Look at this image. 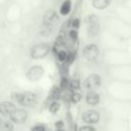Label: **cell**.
Here are the masks:
<instances>
[{"mask_svg":"<svg viewBox=\"0 0 131 131\" xmlns=\"http://www.w3.org/2000/svg\"><path fill=\"white\" fill-rule=\"evenodd\" d=\"M131 83L111 81L106 87V92L110 97L119 102H128L131 99Z\"/></svg>","mask_w":131,"mask_h":131,"instance_id":"obj_1","label":"cell"},{"mask_svg":"<svg viewBox=\"0 0 131 131\" xmlns=\"http://www.w3.org/2000/svg\"><path fill=\"white\" fill-rule=\"evenodd\" d=\"M11 100L24 108L35 107L39 103V95L34 91H13L10 94Z\"/></svg>","mask_w":131,"mask_h":131,"instance_id":"obj_2","label":"cell"},{"mask_svg":"<svg viewBox=\"0 0 131 131\" xmlns=\"http://www.w3.org/2000/svg\"><path fill=\"white\" fill-rule=\"evenodd\" d=\"M130 55L124 49H105L103 53V61L107 67L131 64Z\"/></svg>","mask_w":131,"mask_h":131,"instance_id":"obj_3","label":"cell"},{"mask_svg":"<svg viewBox=\"0 0 131 131\" xmlns=\"http://www.w3.org/2000/svg\"><path fill=\"white\" fill-rule=\"evenodd\" d=\"M107 75L112 81L131 83V64L107 67Z\"/></svg>","mask_w":131,"mask_h":131,"instance_id":"obj_4","label":"cell"},{"mask_svg":"<svg viewBox=\"0 0 131 131\" xmlns=\"http://www.w3.org/2000/svg\"><path fill=\"white\" fill-rule=\"evenodd\" d=\"M51 49H52V47H51V44L49 42L41 41V42H38V43L34 44L30 48L29 56H30L31 59H34V60L42 59L50 53Z\"/></svg>","mask_w":131,"mask_h":131,"instance_id":"obj_5","label":"cell"},{"mask_svg":"<svg viewBox=\"0 0 131 131\" xmlns=\"http://www.w3.org/2000/svg\"><path fill=\"white\" fill-rule=\"evenodd\" d=\"M58 21V15L54 9H47L42 16V30L43 34L48 35L49 31H52L55 28V25Z\"/></svg>","mask_w":131,"mask_h":131,"instance_id":"obj_6","label":"cell"},{"mask_svg":"<svg viewBox=\"0 0 131 131\" xmlns=\"http://www.w3.org/2000/svg\"><path fill=\"white\" fill-rule=\"evenodd\" d=\"M5 18L9 24L12 23H18L21 15H23V7L21 5L15 1V2H9L6 6L5 10Z\"/></svg>","mask_w":131,"mask_h":131,"instance_id":"obj_7","label":"cell"},{"mask_svg":"<svg viewBox=\"0 0 131 131\" xmlns=\"http://www.w3.org/2000/svg\"><path fill=\"white\" fill-rule=\"evenodd\" d=\"M82 56L88 62L94 63L99 59L100 48L96 43H88L82 48Z\"/></svg>","mask_w":131,"mask_h":131,"instance_id":"obj_8","label":"cell"},{"mask_svg":"<svg viewBox=\"0 0 131 131\" xmlns=\"http://www.w3.org/2000/svg\"><path fill=\"white\" fill-rule=\"evenodd\" d=\"M44 74H45V70L43 66L37 63V64H32L28 68L25 77L30 82H38L43 78Z\"/></svg>","mask_w":131,"mask_h":131,"instance_id":"obj_9","label":"cell"},{"mask_svg":"<svg viewBox=\"0 0 131 131\" xmlns=\"http://www.w3.org/2000/svg\"><path fill=\"white\" fill-rule=\"evenodd\" d=\"M102 77L97 74V73H91L89 74L84 82H83V86L84 88L88 91V90H97L102 86Z\"/></svg>","mask_w":131,"mask_h":131,"instance_id":"obj_10","label":"cell"},{"mask_svg":"<svg viewBox=\"0 0 131 131\" xmlns=\"http://www.w3.org/2000/svg\"><path fill=\"white\" fill-rule=\"evenodd\" d=\"M80 119H81V121L84 124H87V125H95V124H98L100 122L101 115L95 108H88V110L84 111L81 114Z\"/></svg>","mask_w":131,"mask_h":131,"instance_id":"obj_11","label":"cell"},{"mask_svg":"<svg viewBox=\"0 0 131 131\" xmlns=\"http://www.w3.org/2000/svg\"><path fill=\"white\" fill-rule=\"evenodd\" d=\"M8 119L11 122H13L15 125H23V124H25L28 121V119H29V113L24 107H17V108H15L10 114V116L8 117Z\"/></svg>","mask_w":131,"mask_h":131,"instance_id":"obj_12","label":"cell"},{"mask_svg":"<svg viewBox=\"0 0 131 131\" xmlns=\"http://www.w3.org/2000/svg\"><path fill=\"white\" fill-rule=\"evenodd\" d=\"M85 102L87 105L91 106V107H94V106H97L100 101H101V95L96 91V90H88L86 93H85Z\"/></svg>","mask_w":131,"mask_h":131,"instance_id":"obj_13","label":"cell"},{"mask_svg":"<svg viewBox=\"0 0 131 131\" xmlns=\"http://www.w3.org/2000/svg\"><path fill=\"white\" fill-rule=\"evenodd\" d=\"M16 105L17 104L14 103L12 100H4V101H2L0 103V113H1V116L4 119H8V117L10 116V114L15 108H17Z\"/></svg>","mask_w":131,"mask_h":131,"instance_id":"obj_14","label":"cell"},{"mask_svg":"<svg viewBox=\"0 0 131 131\" xmlns=\"http://www.w3.org/2000/svg\"><path fill=\"white\" fill-rule=\"evenodd\" d=\"M85 27H86V29H85L86 35L88 38L94 39V38L100 36V21L89 24V25H86Z\"/></svg>","mask_w":131,"mask_h":131,"instance_id":"obj_15","label":"cell"},{"mask_svg":"<svg viewBox=\"0 0 131 131\" xmlns=\"http://www.w3.org/2000/svg\"><path fill=\"white\" fill-rule=\"evenodd\" d=\"M72 7H73L72 0H62V2L59 5L58 12L61 16H68L72 11Z\"/></svg>","mask_w":131,"mask_h":131,"instance_id":"obj_16","label":"cell"},{"mask_svg":"<svg viewBox=\"0 0 131 131\" xmlns=\"http://www.w3.org/2000/svg\"><path fill=\"white\" fill-rule=\"evenodd\" d=\"M112 4V0H91V5L96 10H105Z\"/></svg>","mask_w":131,"mask_h":131,"instance_id":"obj_17","label":"cell"},{"mask_svg":"<svg viewBox=\"0 0 131 131\" xmlns=\"http://www.w3.org/2000/svg\"><path fill=\"white\" fill-rule=\"evenodd\" d=\"M70 55H71V52L64 48L58 49L56 51V59L60 63H68L70 59Z\"/></svg>","mask_w":131,"mask_h":131,"instance_id":"obj_18","label":"cell"},{"mask_svg":"<svg viewBox=\"0 0 131 131\" xmlns=\"http://www.w3.org/2000/svg\"><path fill=\"white\" fill-rule=\"evenodd\" d=\"M60 107H61V102L60 100H51L49 101L48 103V112L51 114V115H56L59 111H60Z\"/></svg>","mask_w":131,"mask_h":131,"instance_id":"obj_19","label":"cell"},{"mask_svg":"<svg viewBox=\"0 0 131 131\" xmlns=\"http://www.w3.org/2000/svg\"><path fill=\"white\" fill-rule=\"evenodd\" d=\"M15 124L9 119H2L0 123V131H14Z\"/></svg>","mask_w":131,"mask_h":131,"instance_id":"obj_20","label":"cell"},{"mask_svg":"<svg viewBox=\"0 0 131 131\" xmlns=\"http://www.w3.org/2000/svg\"><path fill=\"white\" fill-rule=\"evenodd\" d=\"M61 92L62 90L59 88V86H54L52 87V89L50 90L49 92V95H48V98L49 100H59V98L61 97Z\"/></svg>","mask_w":131,"mask_h":131,"instance_id":"obj_21","label":"cell"},{"mask_svg":"<svg viewBox=\"0 0 131 131\" xmlns=\"http://www.w3.org/2000/svg\"><path fill=\"white\" fill-rule=\"evenodd\" d=\"M81 86H82L81 81L77 78H73V79H71V82H70L69 91L70 92H80Z\"/></svg>","mask_w":131,"mask_h":131,"instance_id":"obj_22","label":"cell"},{"mask_svg":"<svg viewBox=\"0 0 131 131\" xmlns=\"http://www.w3.org/2000/svg\"><path fill=\"white\" fill-rule=\"evenodd\" d=\"M81 100H82V93L81 92H70L69 101L72 104H78Z\"/></svg>","mask_w":131,"mask_h":131,"instance_id":"obj_23","label":"cell"},{"mask_svg":"<svg viewBox=\"0 0 131 131\" xmlns=\"http://www.w3.org/2000/svg\"><path fill=\"white\" fill-rule=\"evenodd\" d=\"M97 21H100L99 20V16L96 14V13H89L87 14L84 19H83V24L86 26V25H89V24H93V23H97Z\"/></svg>","mask_w":131,"mask_h":131,"instance_id":"obj_24","label":"cell"},{"mask_svg":"<svg viewBox=\"0 0 131 131\" xmlns=\"http://www.w3.org/2000/svg\"><path fill=\"white\" fill-rule=\"evenodd\" d=\"M70 82H71V79H69L68 76H61L60 77V80H59V88L62 90V91H67L69 90V86H70Z\"/></svg>","mask_w":131,"mask_h":131,"instance_id":"obj_25","label":"cell"},{"mask_svg":"<svg viewBox=\"0 0 131 131\" xmlns=\"http://www.w3.org/2000/svg\"><path fill=\"white\" fill-rule=\"evenodd\" d=\"M68 39L73 42V43H76L79 39V31L78 30H75V29H70L68 31Z\"/></svg>","mask_w":131,"mask_h":131,"instance_id":"obj_26","label":"cell"},{"mask_svg":"<svg viewBox=\"0 0 131 131\" xmlns=\"http://www.w3.org/2000/svg\"><path fill=\"white\" fill-rule=\"evenodd\" d=\"M47 125L44 123H37L35 124L30 131H47Z\"/></svg>","mask_w":131,"mask_h":131,"instance_id":"obj_27","label":"cell"},{"mask_svg":"<svg viewBox=\"0 0 131 131\" xmlns=\"http://www.w3.org/2000/svg\"><path fill=\"white\" fill-rule=\"evenodd\" d=\"M80 27H81V19H80V17H74L71 20V29L79 30Z\"/></svg>","mask_w":131,"mask_h":131,"instance_id":"obj_28","label":"cell"},{"mask_svg":"<svg viewBox=\"0 0 131 131\" xmlns=\"http://www.w3.org/2000/svg\"><path fill=\"white\" fill-rule=\"evenodd\" d=\"M78 131H97V129H96L93 125L84 124V125H81V126L78 128Z\"/></svg>","mask_w":131,"mask_h":131,"instance_id":"obj_29","label":"cell"},{"mask_svg":"<svg viewBox=\"0 0 131 131\" xmlns=\"http://www.w3.org/2000/svg\"><path fill=\"white\" fill-rule=\"evenodd\" d=\"M54 128L55 129H59V130H64V122L62 120H57L54 122Z\"/></svg>","mask_w":131,"mask_h":131,"instance_id":"obj_30","label":"cell"},{"mask_svg":"<svg viewBox=\"0 0 131 131\" xmlns=\"http://www.w3.org/2000/svg\"><path fill=\"white\" fill-rule=\"evenodd\" d=\"M54 131H64V130H59V129H55Z\"/></svg>","mask_w":131,"mask_h":131,"instance_id":"obj_31","label":"cell"},{"mask_svg":"<svg viewBox=\"0 0 131 131\" xmlns=\"http://www.w3.org/2000/svg\"><path fill=\"white\" fill-rule=\"evenodd\" d=\"M47 131H51V130H50V129H47Z\"/></svg>","mask_w":131,"mask_h":131,"instance_id":"obj_32","label":"cell"}]
</instances>
